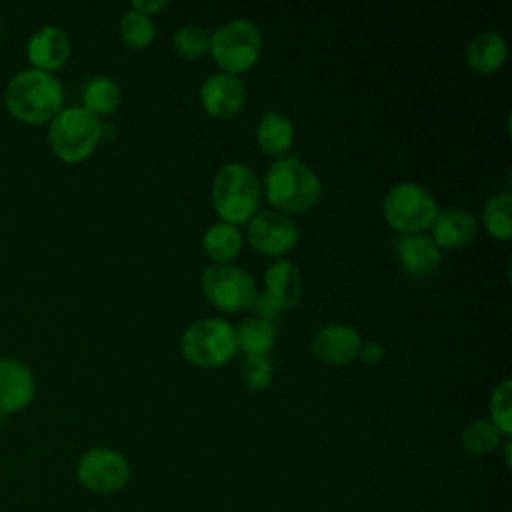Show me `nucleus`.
Here are the masks:
<instances>
[{"label":"nucleus","instance_id":"6","mask_svg":"<svg viewBox=\"0 0 512 512\" xmlns=\"http://www.w3.org/2000/svg\"><path fill=\"white\" fill-rule=\"evenodd\" d=\"M214 62L224 74L236 76L250 70L262 52V36L254 22L232 20L210 34V50Z\"/></svg>","mask_w":512,"mask_h":512},{"label":"nucleus","instance_id":"4","mask_svg":"<svg viewBox=\"0 0 512 512\" xmlns=\"http://www.w3.org/2000/svg\"><path fill=\"white\" fill-rule=\"evenodd\" d=\"M212 204L222 222H248L260 206V182L256 174L240 162L224 164L212 182Z\"/></svg>","mask_w":512,"mask_h":512},{"label":"nucleus","instance_id":"27","mask_svg":"<svg viewBox=\"0 0 512 512\" xmlns=\"http://www.w3.org/2000/svg\"><path fill=\"white\" fill-rule=\"evenodd\" d=\"M490 416L492 424L504 434L510 436L512 432V380H502L490 396Z\"/></svg>","mask_w":512,"mask_h":512},{"label":"nucleus","instance_id":"19","mask_svg":"<svg viewBox=\"0 0 512 512\" xmlns=\"http://www.w3.org/2000/svg\"><path fill=\"white\" fill-rule=\"evenodd\" d=\"M466 60L472 70L492 74L506 60V42L496 32H480L466 46Z\"/></svg>","mask_w":512,"mask_h":512},{"label":"nucleus","instance_id":"1","mask_svg":"<svg viewBox=\"0 0 512 512\" xmlns=\"http://www.w3.org/2000/svg\"><path fill=\"white\" fill-rule=\"evenodd\" d=\"M6 112L24 124H50V120L62 110L64 92L62 84L42 70H20L4 88Z\"/></svg>","mask_w":512,"mask_h":512},{"label":"nucleus","instance_id":"23","mask_svg":"<svg viewBox=\"0 0 512 512\" xmlns=\"http://www.w3.org/2000/svg\"><path fill=\"white\" fill-rule=\"evenodd\" d=\"M510 212H512V194L510 192L494 194L486 202L482 222H484V228L488 230V234L494 236L496 240H502V242L510 240V236H512Z\"/></svg>","mask_w":512,"mask_h":512},{"label":"nucleus","instance_id":"9","mask_svg":"<svg viewBox=\"0 0 512 512\" xmlns=\"http://www.w3.org/2000/svg\"><path fill=\"white\" fill-rule=\"evenodd\" d=\"M76 476L86 490L96 494H112L126 486L130 478V466L120 452L96 446L88 448L78 458Z\"/></svg>","mask_w":512,"mask_h":512},{"label":"nucleus","instance_id":"20","mask_svg":"<svg viewBox=\"0 0 512 512\" xmlns=\"http://www.w3.org/2000/svg\"><path fill=\"white\" fill-rule=\"evenodd\" d=\"M202 248L216 264L236 258L242 248V234L234 224L216 222L202 236Z\"/></svg>","mask_w":512,"mask_h":512},{"label":"nucleus","instance_id":"10","mask_svg":"<svg viewBox=\"0 0 512 512\" xmlns=\"http://www.w3.org/2000/svg\"><path fill=\"white\" fill-rule=\"evenodd\" d=\"M246 238L256 252L266 256H282L296 246L298 226L284 212L264 210L248 220Z\"/></svg>","mask_w":512,"mask_h":512},{"label":"nucleus","instance_id":"17","mask_svg":"<svg viewBox=\"0 0 512 512\" xmlns=\"http://www.w3.org/2000/svg\"><path fill=\"white\" fill-rule=\"evenodd\" d=\"M432 242L438 248H462L476 234V218L470 212L448 208L438 212L432 222Z\"/></svg>","mask_w":512,"mask_h":512},{"label":"nucleus","instance_id":"28","mask_svg":"<svg viewBox=\"0 0 512 512\" xmlns=\"http://www.w3.org/2000/svg\"><path fill=\"white\" fill-rule=\"evenodd\" d=\"M272 364L266 356H246L240 366V378L250 390H264L272 382Z\"/></svg>","mask_w":512,"mask_h":512},{"label":"nucleus","instance_id":"11","mask_svg":"<svg viewBox=\"0 0 512 512\" xmlns=\"http://www.w3.org/2000/svg\"><path fill=\"white\" fill-rule=\"evenodd\" d=\"M36 380L28 364L18 358L0 356V412L14 414L32 404Z\"/></svg>","mask_w":512,"mask_h":512},{"label":"nucleus","instance_id":"5","mask_svg":"<svg viewBox=\"0 0 512 512\" xmlns=\"http://www.w3.org/2000/svg\"><path fill=\"white\" fill-rule=\"evenodd\" d=\"M180 346L184 358L200 368L222 366L238 350L234 326L222 318L196 320L184 330Z\"/></svg>","mask_w":512,"mask_h":512},{"label":"nucleus","instance_id":"15","mask_svg":"<svg viewBox=\"0 0 512 512\" xmlns=\"http://www.w3.org/2000/svg\"><path fill=\"white\" fill-rule=\"evenodd\" d=\"M394 254L402 270L412 278H428L440 266V248L422 234H402L394 240Z\"/></svg>","mask_w":512,"mask_h":512},{"label":"nucleus","instance_id":"25","mask_svg":"<svg viewBox=\"0 0 512 512\" xmlns=\"http://www.w3.org/2000/svg\"><path fill=\"white\" fill-rule=\"evenodd\" d=\"M174 50L186 60H198L210 50V34L198 24H188L176 30L172 36Z\"/></svg>","mask_w":512,"mask_h":512},{"label":"nucleus","instance_id":"22","mask_svg":"<svg viewBox=\"0 0 512 512\" xmlns=\"http://www.w3.org/2000/svg\"><path fill=\"white\" fill-rule=\"evenodd\" d=\"M236 346L246 352V356H266V352L276 342V328L260 318H246L234 328Z\"/></svg>","mask_w":512,"mask_h":512},{"label":"nucleus","instance_id":"31","mask_svg":"<svg viewBox=\"0 0 512 512\" xmlns=\"http://www.w3.org/2000/svg\"><path fill=\"white\" fill-rule=\"evenodd\" d=\"M168 6V2L166 0H156V2H132V10H136V12H142V14H146V16H150L152 12H160L162 8H166Z\"/></svg>","mask_w":512,"mask_h":512},{"label":"nucleus","instance_id":"24","mask_svg":"<svg viewBox=\"0 0 512 512\" xmlns=\"http://www.w3.org/2000/svg\"><path fill=\"white\" fill-rule=\"evenodd\" d=\"M120 38L128 48L142 50L154 40V22L150 16L130 10L120 18Z\"/></svg>","mask_w":512,"mask_h":512},{"label":"nucleus","instance_id":"14","mask_svg":"<svg viewBox=\"0 0 512 512\" xmlns=\"http://www.w3.org/2000/svg\"><path fill=\"white\" fill-rule=\"evenodd\" d=\"M360 334L346 324H328L312 336V352L318 360L340 366L358 358Z\"/></svg>","mask_w":512,"mask_h":512},{"label":"nucleus","instance_id":"26","mask_svg":"<svg viewBox=\"0 0 512 512\" xmlns=\"http://www.w3.org/2000/svg\"><path fill=\"white\" fill-rule=\"evenodd\" d=\"M500 442V430L488 420L472 422L462 434V446L466 452L482 456L492 452Z\"/></svg>","mask_w":512,"mask_h":512},{"label":"nucleus","instance_id":"18","mask_svg":"<svg viewBox=\"0 0 512 512\" xmlns=\"http://www.w3.org/2000/svg\"><path fill=\"white\" fill-rule=\"evenodd\" d=\"M256 140L264 154L284 156L294 142L292 120L276 110L264 112L256 128Z\"/></svg>","mask_w":512,"mask_h":512},{"label":"nucleus","instance_id":"29","mask_svg":"<svg viewBox=\"0 0 512 512\" xmlns=\"http://www.w3.org/2000/svg\"><path fill=\"white\" fill-rule=\"evenodd\" d=\"M250 308L254 310V314H256L260 320L270 322V324H272L274 320H278L280 314H282L280 306H278L266 292L256 294L254 300H252V304H250Z\"/></svg>","mask_w":512,"mask_h":512},{"label":"nucleus","instance_id":"2","mask_svg":"<svg viewBox=\"0 0 512 512\" xmlns=\"http://www.w3.org/2000/svg\"><path fill=\"white\" fill-rule=\"evenodd\" d=\"M266 200L284 214L310 210L322 194L318 176L296 156L274 160L264 174Z\"/></svg>","mask_w":512,"mask_h":512},{"label":"nucleus","instance_id":"3","mask_svg":"<svg viewBox=\"0 0 512 512\" xmlns=\"http://www.w3.org/2000/svg\"><path fill=\"white\" fill-rule=\"evenodd\" d=\"M104 126L100 118L82 106L62 108L48 128V142L54 156L66 164L84 162L100 144Z\"/></svg>","mask_w":512,"mask_h":512},{"label":"nucleus","instance_id":"8","mask_svg":"<svg viewBox=\"0 0 512 512\" xmlns=\"http://www.w3.org/2000/svg\"><path fill=\"white\" fill-rule=\"evenodd\" d=\"M200 288L204 298L226 314L250 308L256 296L254 278L238 266L214 264L202 272Z\"/></svg>","mask_w":512,"mask_h":512},{"label":"nucleus","instance_id":"12","mask_svg":"<svg viewBox=\"0 0 512 512\" xmlns=\"http://www.w3.org/2000/svg\"><path fill=\"white\" fill-rule=\"evenodd\" d=\"M246 100L244 84L230 74L218 72L204 80L200 88V102L208 116L228 120L234 118Z\"/></svg>","mask_w":512,"mask_h":512},{"label":"nucleus","instance_id":"7","mask_svg":"<svg viewBox=\"0 0 512 512\" xmlns=\"http://www.w3.org/2000/svg\"><path fill=\"white\" fill-rule=\"evenodd\" d=\"M382 212L396 232L420 234L432 226L438 208L424 188L412 182H400L386 192Z\"/></svg>","mask_w":512,"mask_h":512},{"label":"nucleus","instance_id":"30","mask_svg":"<svg viewBox=\"0 0 512 512\" xmlns=\"http://www.w3.org/2000/svg\"><path fill=\"white\" fill-rule=\"evenodd\" d=\"M358 356L362 358L364 364L372 366V364H378V362L384 358V348H382L378 342H368V344H362V346H360Z\"/></svg>","mask_w":512,"mask_h":512},{"label":"nucleus","instance_id":"16","mask_svg":"<svg viewBox=\"0 0 512 512\" xmlns=\"http://www.w3.org/2000/svg\"><path fill=\"white\" fill-rule=\"evenodd\" d=\"M266 294L280 306V310H292L302 298V276L296 264L290 260H276L264 274Z\"/></svg>","mask_w":512,"mask_h":512},{"label":"nucleus","instance_id":"13","mask_svg":"<svg viewBox=\"0 0 512 512\" xmlns=\"http://www.w3.org/2000/svg\"><path fill=\"white\" fill-rule=\"evenodd\" d=\"M70 52L72 44L68 34L60 26L52 24L38 28L26 44V56L32 68L48 74L62 68L68 62Z\"/></svg>","mask_w":512,"mask_h":512},{"label":"nucleus","instance_id":"21","mask_svg":"<svg viewBox=\"0 0 512 512\" xmlns=\"http://www.w3.org/2000/svg\"><path fill=\"white\" fill-rule=\"evenodd\" d=\"M82 102L90 114L96 118L110 116L120 104V86L110 76H94L82 88Z\"/></svg>","mask_w":512,"mask_h":512}]
</instances>
